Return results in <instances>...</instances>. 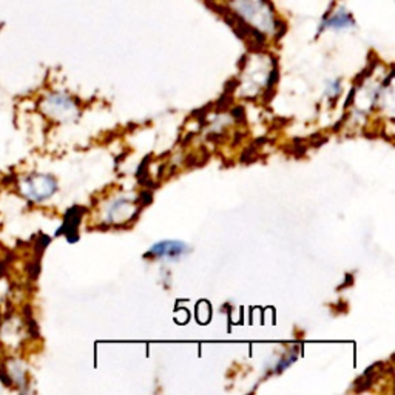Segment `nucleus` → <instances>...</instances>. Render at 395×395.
Masks as SVG:
<instances>
[{
	"label": "nucleus",
	"instance_id": "14",
	"mask_svg": "<svg viewBox=\"0 0 395 395\" xmlns=\"http://www.w3.org/2000/svg\"><path fill=\"white\" fill-rule=\"evenodd\" d=\"M326 138H322L319 135H314L310 138V143H312V145L314 147H318V145H322V144H324L326 143Z\"/></svg>",
	"mask_w": 395,
	"mask_h": 395
},
{
	"label": "nucleus",
	"instance_id": "7",
	"mask_svg": "<svg viewBox=\"0 0 395 395\" xmlns=\"http://www.w3.org/2000/svg\"><path fill=\"white\" fill-rule=\"evenodd\" d=\"M6 374H8L11 385L14 383L17 387H25L28 383L27 378V371L24 369V366L17 361V360H10L8 363L3 364Z\"/></svg>",
	"mask_w": 395,
	"mask_h": 395
},
{
	"label": "nucleus",
	"instance_id": "15",
	"mask_svg": "<svg viewBox=\"0 0 395 395\" xmlns=\"http://www.w3.org/2000/svg\"><path fill=\"white\" fill-rule=\"evenodd\" d=\"M352 282H354V277H352V275H347V277H346V280H345V285H343V286H341L340 289H343V287H345V286L347 287V286H350V285H352Z\"/></svg>",
	"mask_w": 395,
	"mask_h": 395
},
{
	"label": "nucleus",
	"instance_id": "4",
	"mask_svg": "<svg viewBox=\"0 0 395 395\" xmlns=\"http://www.w3.org/2000/svg\"><path fill=\"white\" fill-rule=\"evenodd\" d=\"M42 110L43 113L55 119H59V121H65V119L76 115L78 111L76 103H74L70 96H66L65 93L48 94L47 98L42 101Z\"/></svg>",
	"mask_w": 395,
	"mask_h": 395
},
{
	"label": "nucleus",
	"instance_id": "10",
	"mask_svg": "<svg viewBox=\"0 0 395 395\" xmlns=\"http://www.w3.org/2000/svg\"><path fill=\"white\" fill-rule=\"evenodd\" d=\"M296 360V355L295 354H292V355H289V357H286V359H282V360H280V363H278V366L275 368V371L277 372H282L285 369H287L290 364H292L294 361Z\"/></svg>",
	"mask_w": 395,
	"mask_h": 395
},
{
	"label": "nucleus",
	"instance_id": "9",
	"mask_svg": "<svg viewBox=\"0 0 395 395\" xmlns=\"http://www.w3.org/2000/svg\"><path fill=\"white\" fill-rule=\"evenodd\" d=\"M341 93V80L340 79H333L331 80L329 84H327V90H326V94L329 96L331 99L335 101V98Z\"/></svg>",
	"mask_w": 395,
	"mask_h": 395
},
{
	"label": "nucleus",
	"instance_id": "6",
	"mask_svg": "<svg viewBox=\"0 0 395 395\" xmlns=\"http://www.w3.org/2000/svg\"><path fill=\"white\" fill-rule=\"evenodd\" d=\"M82 213H84V210L79 207H73L69 210V213H66L65 216V222H64V226L62 229L59 230V234L64 232L66 235V238H69V241H74V238L78 240V226H79V221L82 218Z\"/></svg>",
	"mask_w": 395,
	"mask_h": 395
},
{
	"label": "nucleus",
	"instance_id": "8",
	"mask_svg": "<svg viewBox=\"0 0 395 395\" xmlns=\"http://www.w3.org/2000/svg\"><path fill=\"white\" fill-rule=\"evenodd\" d=\"M135 215V207L130 206L129 201L119 199L116 203L108 208V220L110 221H122L130 218Z\"/></svg>",
	"mask_w": 395,
	"mask_h": 395
},
{
	"label": "nucleus",
	"instance_id": "3",
	"mask_svg": "<svg viewBox=\"0 0 395 395\" xmlns=\"http://www.w3.org/2000/svg\"><path fill=\"white\" fill-rule=\"evenodd\" d=\"M355 27L357 22L354 14L346 6L340 5L324 13V16L319 20V25L317 28V34H322L324 31H347V29H352Z\"/></svg>",
	"mask_w": 395,
	"mask_h": 395
},
{
	"label": "nucleus",
	"instance_id": "11",
	"mask_svg": "<svg viewBox=\"0 0 395 395\" xmlns=\"http://www.w3.org/2000/svg\"><path fill=\"white\" fill-rule=\"evenodd\" d=\"M255 159H257V150H255V147H249L247 150H245V152L243 153L241 161H243V162H253Z\"/></svg>",
	"mask_w": 395,
	"mask_h": 395
},
{
	"label": "nucleus",
	"instance_id": "13",
	"mask_svg": "<svg viewBox=\"0 0 395 395\" xmlns=\"http://www.w3.org/2000/svg\"><path fill=\"white\" fill-rule=\"evenodd\" d=\"M232 116H234L235 121L243 122L244 119H245V111H244L243 107H236V108L232 110Z\"/></svg>",
	"mask_w": 395,
	"mask_h": 395
},
{
	"label": "nucleus",
	"instance_id": "2",
	"mask_svg": "<svg viewBox=\"0 0 395 395\" xmlns=\"http://www.w3.org/2000/svg\"><path fill=\"white\" fill-rule=\"evenodd\" d=\"M22 195L31 203L47 201L57 192V181L51 175L33 173L22 178L19 182Z\"/></svg>",
	"mask_w": 395,
	"mask_h": 395
},
{
	"label": "nucleus",
	"instance_id": "5",
	"mask_svg": "<svg viewBox=\"0 0 395 395\" xmlns=\"http://www.w3.org/2000/svg\"><path fill=\"white\" fill-rule=\"evenodd\" d=\"M189 252V247L181 241H161L156 243L150 252L147 253V257H168V258H178Z\"/></svg>",
	"mask_w": 395,
	"mask_h": 395
},
{
	"label": "nucleus",
	"instance_id": "12",
	"mask_svg": "<svg viewBox=\"0 0 395 395\" xmlns=\"http://www.w3.org/2000/svg\"><path fill=\"white\" fill-rule=\"evenodd\" d=\"M152 192H148V190H144L143 193H141L139 198H138V203L141 206H147V204H150L152 203Z\"/></svg>",
	"mask_w": 395,
	"mask_h": 395
},
{
	"label": "nucleus",
	"instance_id": "1",
	"mask_svg": "<svg viewBox=\"0 0 395 395\" xmlns=\"http://www.w3.org/2000/svg\"><path fill=\"white\" fill-rule=\"evenodd\" d=\"M227 8L232 11L245 28L263 43L267 37L278 41L286 33L285 22L280 19L272 0H227Z\"/></svg>",
	"mask_w": 395,
	"mask_h": 395
}]
</instances>
